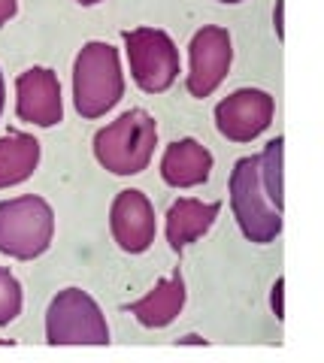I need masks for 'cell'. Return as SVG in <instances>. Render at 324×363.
Segmentation results:
<instances>
[{"instance_id": "6da1fadb", "label": "cell", "mask_w": 324, "mask_h": 363, "mask_svg": "<svg viewBox=\"0 0 324 363\" xmlns=\"http://www.w3.org/2000/svg\"><path fill=\"white\" fill-rule=\"evenodd\" d=\"M155 143H158L155 118L146 109H130L94 136V155L109 173L137 176L149 167Z\"/></svg>"}, {"instance_id": "7a4b0ae2", "label": "cell", "mask_w": 324, "mask_h": 363, "mask_svg": "<svg viewBox=\"0 0 324 363\" xmlns=\"http://www.w3.org/2000/svg\"><path fill=\"white\" fill-rule=\"evenodd\" d=\"M125 94L118 52L109 43H88L76 58L73 97L82 118H100Z\"/></svg>"}, {"instance_id": "3957f363", "label": "cell", "mask_w": 324, "mask_h": 363, "mask_svg": "<svg viewBox=\"0 0 324 363\" xmlns=\"http://www.w3.org/2000/svg\"><path fill=\"white\" fill-rule=\"evenodd\" d=\"M230 206L237 224L249 242H273L282 233V212H279L261 185V161L242 157L230 173Z\"/></svg>"}, {"instance_id": "277c9868", "label": "cell", "mask_w": 324, "mask_h": 363, "mask_svg": "<svg viewBox=\"0 0 324 363\" xmlns=\"http://www.w3.org/2000/svg\"><path fill=\"white\" fill-rule=\"evenodd\" d=\"M55 215L43 197H16L0 203V252L18 260L40 257L52 245Z\"/></svg>"}, {"instance_id": "5b68a950", "label": "cell", "mask_w": 324, "mask_h": 363, "mask_svg": "<svg viewBox=\"0 0 324 363\" xmlns=\"http://www.w3.org/2000/svg\"><path fill=\"white\" fill-rule=\"evenodd\" d=\"M46 339L52 345H106L109 327L100 306L85 291L67 288L49 306Z\"/></svg>"}, {"instance_id": "8992f818", "label": "cell", "mask_w": 324, "mask_h": 363, "mask_svg": "<svg viewBox=\"0 0 324 363\" xmlns=\"http://www.w3.org/2000/svg\"><path fill=\"white\" fill-rule=\"evenodd\" d=\"M125 45H128V61L130 73L146 94H161L167 91L176 76H179V49L173 40L158 28H137L125 30Z\"/></svg>"}, {"instance_id": "52a82bcc", "label": "cell", "mask_w": 324, "mask_h": 363, "mask_svg": "<svg viewBox=\"0 0 324 363\" xmlns=\"http://www.w3.org/2000/svg\"><path fill=\"white\" fill-rule=\"evenodd\" d=\"M273 121V97L258 88H242L216 106L218 133L230 143H252Z\"/></svg>"}, {"instance_id": "ba28073f", "label": "cell", "mask_w": 324, "mask_h": 363, "mask_svg": "<svg viewBox=\"0 0 324 363\" xmlns=\"http://www.w3.org/2000/svg\"><path fill=\"white\" fill-rule=\"evenodd\" d=\"M230 33L225 28H203L191 40V73L188 91L194 97H209L230 70Z\"/></svg>"}, {"instance_id": "9c48e42d", "label": "cell", "mask_w": 324, "mask_h": 363, "mask_svg": "<svg viewBox=\"0 0 324 363\" xmlns=\"http://www.w3.org/2000/svg\"><path fill=\"white\" fill-rule=\"evenodd\" d=\"M16 112L21 121L37 128H52L64 116L61 106V85L49 67H30L16 79Z\"/></svg>"}, {"instance_id": "30bf717a", "label": "cell", "mask_w": 324, "mask_h": 363, "mask_svg": "<svg viewBox=\"0 0 324 363\" xmlns=\"http://www.w3.org/2000/svg\"><path fill=\"white\" fill-rule=\"evenodd\" d=\"M109 224L121 252L140 255L155 242V209L143 191H121L109 212Z\"/></svg>"}, {"instance_id": "8fae6325", "label": "cell", "mask_w": 324, "mask_h": 363, "mask_svg": "<svg viewBox=\"0 0 324 363\" xmlns=\"http://www.w3.org/2000/svg\"><path fill=\"white\" fill-rule=\"evenodd\" d=\"M209 169H212V155L197 140H179L173 145H167L164 161H161V176L173 188L200 185V182L209 179Z\"/></svg>"}, {"instance_id": "7c38bea8", "label": "cell", "mask_w": 324, "mask_h": 363, "mask_svg": "<svg viewBox=\"0 0 324 363\" xmlns=\"http://www.w3.org/2000/svg\"><path fill=\"white\" fill-rule=\"evenodd\" d=\"M221 203H200V200H176L170 212H167V240H170L173 252H182L194 240H200L212 221L218 218Z\"/></svg>"}, {"instance_id": "4fadbf2b", "label": "cell", "mask_w": 324, "mask_h": 363, "mask_svg": "<svg viewBox=\"0 0 324 363\" xmlns=\"http://www.w3.org/2000/svg\"><path fill=\"white\" fill-rule=\"evenodd\" d=\"M182 306H185V281L176 272V276L158 281L155 291H149L143 300L130 303L128 309H130V315H137V321L143 327H167L176 321Z\"/></svg>"}, {"instance_id": "5bb4252c", "label": "cell", "mask_w": 324, "mask_h": 363, "mask_svg": "<svg viewBox=\"0 0 324 363\" xmlns=\"http://www.w3.org/2000/svg\"><path fill=\"white\" fill-rule=\"evenodd\" d=\"M40 164V143L28 133L0 136V188H13L33 176Z\"/></svg>"}, {"instance_id": "9a60e30c", "label": "cell", "mask_w": 324, "mask_h": 363, "mask_svg": "<svg viewBox=\"0 0 324 363\" xmlns=\"http://www.w3.org/2000/svg\"><path fill=\"white\" fill-rule=\"evenodd\" d=\"M282 149H285V140L279 136L270 145L264 149V155L258 157L261 161V185L267 191V200L282 212L285 206V197H282Z\"/></svg>"}, {"instance_id": "2e32d148", "label": "cell", "mask_w": 324, "mask_h": 363, "mask_svg": "<svg viewBox=\"0 0 324 363\" xmlns=\"http://www.w3.org/2000/svg\"><path fill=\"white\" fill-rule=\"evenodd\" d=\"M21 312V285L9 269L0 267V324L16 321Z\"/></svg>"}, {"instance_id": "e0dca14e", "label": "cell", "mask_w": 324, "mask_h": 363, "mask_svg": "<svg viewBox=\"0 0 324 363\" xmlns=\"http://www.w3.org/2000/svg\"><path fill=\"white\" fill-rule=\"evenodd\" d=\"M16 9H18V0H0V25H6L16 16Z\"/></svg>"}, {"instance_id": "ac0fdd59", "label": "cell", "mask_w": 324, "mask_h": 363, "mask_svg": "<svg viewBox=\"0 0 324 363\" xmlns=\"http://www.w3.org/2000/svg\"><path fill=\"white\" fill-rule=\"evenodd\" d=\"M4 94H6L4 91V76H0V112H4Z\"/></svg>"}, {"instance_id": "d6986e66", "label": "cell", "mask_w": 324, "mask_h": 363, "mask_svg": "<svg viewBox=\"0 0 324 363\" xmlns=\"http://www.w3.org/2000/svg\"><path fill=\"white\" fill-rule=\"evenodd\" d=\"M76 4H82V6H94V4H100V0H76Z\"/></svg>"}, {"instance_id": "ffe728a7", "label": "cell", "mask_w": 324, "mask_h": 363, "mask_svg": "<svg viewBox=\"0 0 324 363\" xmlns=\"http://www.w3.org/2000/svg\"><path fill=\"white\" fill-rule=\"evenodd\" d=\"M221 4H240V0H221Z\"/></svg>"}]
</instances>
